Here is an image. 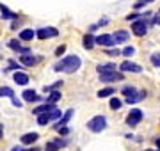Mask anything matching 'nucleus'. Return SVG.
<instances>
[{
	"mask_svg": "<svg viewBox=\"0 0 160 151\" xmlns=\"http://www.w3.org/2000/svg\"><path fill=\"white\" fill-rule=\"evenodd\" d=\"M80 64H82V61H80L78 55H68V57H64L59 64H55L53 70L64 71V73H75V71L80 68Z\"/></svg>",
	"mask_w": 160,
	"mask_h": 151,
	"instance_id": "obj_1",
	"label": "nucleus"
},
{
	"mask_svg": "<svg viewBox=\"0 0 160 151\" xmlns=\"http://www.w3.org/2000/svg\"><path fill=\"white\" fill-rule=\"evenodd\" d=\"M87 128L91 130V132H94V134H98V132H103L105 128H107V119L103 116H94L92 119H89V123H87Z\"/></svg>",
	"mask_w": 160,
	"mask_h": 151,
	"instance_id": "obj_2",
	"label": "nucleus"
},
{
	"mask_svg": "<svg viewBox=\"0 0 160 151\" xmlns=\"http://www.w3.org/2000/svg\"><path fill=\"white\" fill-rule=\"evenodd\" d=\"M53 119H61V110H59V109H53L52 112H46V114L38 116V124H39V126H46V124L50 121H53Z\"/></svg>",
	"mask_w": 160,
	"mask_h": 151,
	"instance_id": "obj_3",
	"label": "nucleus"
},
{
	"mask_svg": "<svg viewBox=\"0 0 160 151\" xmlns=\"http://www.w3.org/2000/svg\"><path fill=\"white\" fill-rule=\"evenodd\" d=\"M132 32L135 36H139V37L146 36V32H148V22H146V18L137 20V22H132Z\"/></svg>",
	"mask_w": 160,
	"mask_h": 151,
	"instance_id": "obj_4",
	"label": "nucleus"
},
{
	"mask_svg": "<svg viewBox=\"0 0 160 151\" xmlns=\"http://www.w3.org/2000/svg\"><path fill=\"white\" fill-rule=\"evenodd\" d=\"M141 121H142V110L141 109H132L128 117H126V124L133 128V126H137Z\"/></svg>",
	"mask_w": 160,
	"mask_h": 151,
	"instance_id": "obj_5",
	"label": "nucleus"
},
{
	"mask_svg": "<svg viewBox=\"0 0 160 151\" xmlns=\"http://www.w3.org/2000/svg\"><path fill=\"white\" fill-rule=\"evenodd\" d=\"M96 45H100V46H105V48H112L114 45H118L114 39V36H110V34H102V36H98L96 37Z\"/></svg>",
	"mask_w": 160,
	"mask_h": 151,
	"instance_id": "obj_6",
	"label": "nucleus"
},
{
	"mask_svg": "<svg viewBox=\"0 0 160 151\" xmlns=\"http://www.w3.org/2000/svg\"><path fill=\"white\" fill-rule=\"evenodd\" d=\"M36 34H38V39H48V37H57L59 30L55 29V27H43V29H39Z\"/></svg>",
	"mask_w": 160,
	"mask_h": 151,
	"instance_id": "obj_7",
	"label": "nucleus"
},
{
	"mask_svg": "<svg viewBox=\"0 0 160 151\" xmlns=\"http://www.w3.org/2000/svg\"><path fill=\"white\" fill-rule=\"evenodd\" d=\"M119 70H121V73H128V71H132V73H141V71H142V68H141L139 64H135V62L125 61V62L119 66Z\"/></svg>",
	"mask_w": 160,
	"mask_h": 151,
	"instance_id": "obj_8",
	"label": "nucleus"
},
{
	"mask_svg": "<svg viewBox=\"0 0 160 151\" xmlns=\"http://www.w3.org/2000/svg\"><path fill=\"white\" fill-rule=\"evenodd\" d=\"M96 71L100 73V75L114 73V71H116V64H112V62H107V64H98V66H96Z\"/></svg>",
	"mask_w": 160,
	"mask_h": 151,
	"instance_id": "obj_9",
	"label": "nucleus"
},
{
	"mask_svg": "<svg viewBox=\"0 0 160 151\" xmlns=\"http://www.w3.org/2000/svg\"><path fill=\"white\" fill-rule=\"evenodd\" d=\"M73 112H75L73 109H68V110H66V114H64V116L61 117V119H59V123L55 124V128H57V130H61V128H66L68 121L71 119V117H73Z\"/></svg>",
	"mask_w": 160,
	"mask_h": 151,
	"instance_id": "obj_10",
	"label": "nucleus"
},
{
	"mask_svg": "<svg viewBox=\"0 0 160 151\" xmlns=\"http://www.w3.org/2000/svg\"><path fill=\"white\" fill-rule=\"evenodd\" d=\"M100 80H102V82H119V80H123V73H118V71H114V73L100 75Z\"/></svg>",
	"mask_w": 160,
	"mask_h": 151,
	"instance_id": "obj_11",
	"label": "nucleus"
},
{
	"mask_svg": "<svg viewBox=\"0 0 160 151\" xmlns=\"http://www.w3.org/2000/svg\"><path fill=\"white\" fill-rule=\"evenodd\" d=\"M20 62H22L23 66H34V64L39 62V57H36L32 53H27V55H22V57H20Z\"/></svg>",
	"mask_w": 160,
	"mask_h": 151,
	"instance_id": "obj_12",
	"label": "nucleus"
},
{
	"mask_svg": "<svg viewBox=\"0 0 160 151\" xmlns=\"http://www.w3.org/2000/svg\"><path fill=\"white\" fill-rule=\"evenodd\" d=\"M53 109H55V105L45 103V105H41V107H38V109H34V110H32V114H36V116H41V114H46V112H52Z\"/></svg>",
	"mask_w": 160,
	"mask_h": 151,
	"instance_id": "obj_13",
	"label": "nucleus"
},
{
	"mask_svg": "<svg viewBox=\"0 0 160 151\" xmlns=\"http://www.w3.org/2000/svg\"><path fill=\"white\" fill-rule=\"evenodd\" d=\"M14 82L20 84V85H27L29 84V75L27 73H22V71H16L14 73Z\"/></svg>",
	"mask_w": 160,
	"mask_h": 151,
	"instance_id": "obj_14",
	"label": "nucleus"
},
{
	"mask_svg": "<svg viewBox=\"0 0 160 151\" xmlns=\"http://www.w3.org/2000/svg\"><path fill=\"white\" fill-rule=\"evenodd\" d=\"M23 100L25 101H29V103H32V101H38L39 100V96L36 94V91H32V89H27V91H23Z\"/></svg>",
	"mask_w": 160,
	"mask_h": 151,
	"instance_id": "obj_15",
	"label": "nucleus"
},
{
	"mask_svg": "<svg viewBox=\"0 0 160 151\" xmlns=\"http://www.w3.org/2000/svg\"><path fill=\"white\" fill-rule=\"evenodd\" d=\"M82 45H84V48H86V50H91V48L96 45V37H92L91 34H86V36H84Z\"/></svg>",
	"mask_w": 160,
	"mask_h": 151,
	"instance_id": "obj_16",
	"label": "nucleus"
},
{
	"mask_svg": "<svg viewBox=\"0 0 160 151\" xmlns=\"http://www.w3.org/2000/svg\"><path fill=\"white\" fill-rule=\"evenodd\" d=\"M38 139H39V135L36 134V132H32V134H25L22 137V144H34Z\"/></svg>",
	"mask_w": 160,
	"mask_h": 151,
	"instance_id": "obj_17",
	"label": "nucleus"
},
{
	"mask_svg": "<svg viewBox=\"0 0 160 151\" xmlns=\"http://www.w3.org/2000/svg\"><path fill=\"white\" fill-rule=\"evenodd\" d=\"M34 36H38V34H36L32 29H25V30L20 32V39H22V41H32V39H34Z\"/></svg>",
	"mask_w": 160,
	"mask_h": 151,
	"instance_id": "obj_18",
	"label": "nucleus"
},
{
	"mask_svg": "<svg viewBox=\"0 0 160 151\" xmlns=\"http://www.w3.org/2000/svg\"><path fill=\"white\" fill-rule=\"evenodd\" d=\"M128 37H130V34H128L126 30H118V32L114 34L116 43H126V41H128Z\"/></svg>",
	"mask_w": 160,
	"mask_h": 151,
	"instance_id": "obj_19",
	"label": "nucleus"
},
{
	"mask_svg": "<svg viewBox=\"0 0 160 151\" xmlns=\"http://www.w3.org/2000/svg\"><path fill=\"white\" fill-rule=\"evenodd\" d=\"M9 46H11L12 50H16V52H22V55H27V53H30L29 48H23L20 43H16V41H9Z\"/></svg>",
	"mask_w": 160,
	"mask_h": 151,
	"instance_id": "obj_20",
	"label": "nucleus"
},
{
	"mask_svg": "<svg viewBox=\"0 0 160 151\" xmlns=\"http://www.w3.org/2000/svg\"><path fill=\"white\" fill-rule=\"evenodd\" d=\"M0 11H2V18H4V20H12V18H16V14H14V12H11V9H9V7H6L4 4L0 6Z\"/></svg>",
	"mask_w": 160,
	"mask_h": 151,
	"instance_id": "obj_21",
	"label": "nucleus"
},
{
	"mask_svg": "<svg viewBox=\"0 0 160 151\" xmlns=\"http://www.w3.org/2000/svg\"><path fill=\"white\" fill-rule=\"evenodd\" d=\"M0 96L2 98H14V93H12V89L11 87H7V85H4V87L0 89Z\"/></svg>",
	"mask_w": 160,
	"mask_h": 151,
	"instance_id": "obj_22",
	"label": "nucleus"
},
{
	"mask_svg": "<svg viewBox=\"0 0 160 151\" xmlns=\"http://www.w3.org/2000/svg\"><path fill=\"white\" fill-rule=\"evenodd\" d=\"M146 96V91H141V93H137V94H133L132 98H126V103H135V101H141V100Z\"/></svg>",
	"mask_w": 160,
	"mask_h": 151,
	"instance_id": "obj_23",
	"label": "nucleus"
},
{
	"mask_svg": "<svg viewBox=\"0 0 160 151\" xmlns=\"http://www.w3.org/2000/svg\"><path fill=\"white\" fill-rule=\"evenodd\" d=\"M59 100H61V93H59V91H53V93H50V96L46 98V103L55 105V101H59Z\"/></svg>",
	"mask_w": 160,
	"mask_h": 151,
	"instance_id": "obj_24",
	"label": "nucleus"
},
{
	"mask_svg": "<svg viewBox=\"0 0 160 151\" xmlns=\"http://www.w3.org/2000/svg\"><path fill=\"white\" fill-rule=\"evenodd\" d=\"M114 93H116L114 87H105V89H102V91H98V96H100V98H107V96H110V94H114Z\"/></svg>",
	"mask_w": 160,
	"mask_h": 151,
	"instance_id": "obj_25",
	"label": "nucleus"
},
{
	"mask_svg": "<svg viewBox=\"0 0 160 151\" xmlns=\"http://www.w3.org/2000/svg\"><path fill=\"white\" fill-rule=\"evenodd\" d=\"M123 94H125L126 98H132L133 94H137V89L133 87V85H126V87H123Z\"/></svg>",
	"mask_w": 160,
	"mask_h": 151,
	"instance_id": "obj_26",
	"label": "nucleus"
},
{
	"mask_svg": "<svg viewBox=\"0 0 160 151\" xmlns=\"http://www.w3.org/2000/svg\"><path fill=\"white\" fill-rule=\"evenodd\" d=\"M61 85H62V82L59 80V82H55V84H52V85H45V87H43V91H45V93H53V91H55V89H59Z\"/></svg>",
	"mask_w": 160,
	"mask_h": 151,
	"instance_id": "obj_27",
	"label": "nucleus"
},
{
	"mask_svg": "<svg viewBox=\"0 0 160 151\" xmlns=\"http://www.w3.org/2000/svg\"><path fill=\"white\" fill-rule=\"evenodd\" d=\"M45 151H59V144L55 142V140H52V142H46Z\"/></svg>",
	"mask_w": 160,
	"mask_h": 151,
	"instance_id": "obj_28",
	"label": "nucleus"
},
{
	"mask_svg": "<svg viewBox=\"0 0 160 151\" xmlns=\"http://www.w3.org/2000/svg\"><path fill=\"white\" fill-rule=\"evenodd\" d=\"M121 100L119 98H112L110 100V109H112V110H118V109H121Z\"/></svg>",
	"mask_w": 160,
	"mask_h": 151,
	"instance_id": "obj_29",
	"label": "nucleus"
},
{
	"mask_svg": "<svg viewBox=\"0 0 160 151\" xmlns=\"http://www.w3.org/2000/svg\"><path fill=\"white\" fill-rule=\"evenodd\" d=\"M151 62L155 68H160V53H151Z\"/></svg>",
	"mask_w": 160,
	"mask_h": 151,
	"instance_id": "obj_30",
	"label": "nucleus"
},
{
	"mask_svg": "<svg viewBox=\"0 0 160 151\" xmlns=\"http://www.w3.org/2000/svg\"><path fill=\"white\" fill-rule=\"evenodd\" d=\"M133 53H135V48L133 46H126L125 50H123V55H125V57H132Z\"/></svg>",
	"mask_w": 160,
	"mask_h": 151,
	"instance_id": "obj_31",
	"label": "nucleus"
},
{
	"mask_svg": "<svg viewBox=\"0 0 160 151\" xmlns=\"http://www.w3.org/2000/svg\"><path fill=\"white\" fill-rule=\"evenodd\" d=\"M149 2H155V0H139V2L133 4V7H135V9H141L142 6H146V4H149Z\"/></svg>",
	"mask_w": 160,
	"mask_h": 151,
	"instance_id": "obj_32",
	"label": "nucleus"
},
{
	"mask_svg": "<svg viewBox=\"0 0 160 151\" xmlns=\"http://www.w3.org/2000/svg\"><path fill=\"white\" fill-rule=\"evenodd\" d=\"M107 55H112V57H116V55H123V52H119V50H107Z\"/></svg>",
	"mask_w": 160,
	"mask_h": 151,
	"instance_id": "obj_33",
	"label": "nucleus"
},
{
	"mask_svg": "<svg viewBox=\"0 0 160 151\" xmlns=\"http://www.w3.org/2000/svg\"><path fill=\"white\" fill-rule=\"evenodd\" d=\"M137 12H132V14H128V16H126V20H133V22H137Z\"/></svg>",
	"mask_w": 160,
	"mask_h": 151,
	"instance_id": "obj_34",
	"label": "nucleus"
},
{
	"mask_svg": "<svg viewBox=\"0 0 160 151\" xmlns=\"http://www.w3.org/2000/svg\"><path fill=\"white\" fill-rule=\"evenodd\" d=\"M64 50H66V46H64V45H61V46L55 50V55H61V53H64Z\"/></svg>",
	"mask_w": 160,
	"mask_h": 151,
	"instance_id": "obj_35",
	"label": "nucleus"
},
{
	"mask_svg": "<svg viewBox=\"0 0 160 151\" xmlns=\"http://www.w3.org/2000/svg\"><path fill=\"white\" fill-rule=\"evenodd\" d=\"M11 101H12V105H14V107H22V101H20V100H16V98H12Z\"/></svg>",
	"mask_w": 160,
	"mask_h": 151,
	"instance_id": "obj_36",
	"label": "nucleus"
},
{
	"mask_svg": "<svg viewBox=\"0 0 160 151\" xmlns=\"http://www.w3.org/2000/svg\"><path fill=\"white\" fill-rule=\"evenodd\" d=\"M59 132H61V135H68V134H69V130H68V128H61Z\"/></svg>",
	"mask_w": 160,
	"mask_h": 151,
	"instance_id": "obj_37",
	"label": "nucleus"
},
{
	"mask_svg": "<svg viewBox=\"0 0 160 151\" xmlns=\"http://www.w3.org/2000/svg\"><path fill=\"white\" fill-rule=\"evenodd\" d=\"M22 151H39L38 148H30V149H22Z\"/></svg>",
	"mask_w": 160,
	"mask_h": 151,
	"instance_id": "obj_38",
	"label": "nucleus"
},
{
	"mask_svg": "<svg viewBox=\"0 0 160 151\" xmlns=\"http://www.w3.org/2000/svg\"><path fill=\"white\" fill-rule=\"evenodd\" d=\"M157 148H158V149H160V137H158V139H157Z\"/></svg>",
	"mask_w": 160,
	"mask_h": 151,
	"instance_id": "obj_39",
	"label": "nucleus"
},
{
	"mask_svg": "<svg viewBox=\"0 0 160 151\" xmlns=\"http://www.w3.org/2000/svg\"><path fill=\"white\" fill-rule=\"evenodd\" d=\"M146 151H153V149H146Z\"/></svg>",
	"mask_w": 160,
	"mask_h": 151,
	"instance_id": "obj_40",
	"label": "nucleus"
},
{
	"mask_svg": "<svg viewBox=\"0 0 160 151\" xmlns=\"http://www.w3.org/2000/svg\"><path fill=\"white\" fill-rule=\"evenodd\" d=\"M12 151H14V149H12Z\"/></svg>",
	"mask_w": 160,
	"mask_h": 151,
	"instance_id": "obj_41",
	"label": "nucleus"
}]
</instances>
